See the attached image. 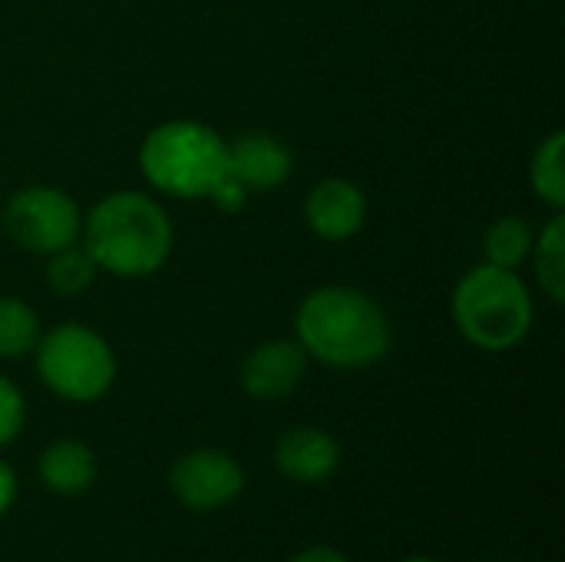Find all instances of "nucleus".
<instances>
[{"label":"nucleus","mask_w":565,"mask_h":562,"mask_svg":"<svg viewBox=\"0 0 565 562\" xmlns=\"http://www.w3.org/2000/svg\"><path fill=\"white\" fill-rule=\"evenodd\" d=\"M0 229L33 255H53L79 242L83 215L79 205L53 185H23L0 209Z\"/></svg>","instance_id":"423d86ee"},{"label":"nucleus","mask_w":565,"mask_h":562,"mask_svg":"<svg viewBox=\"0 0 565 562\" xmlns=\"http://www.w3.org/2000/svg\"><path fill=\"white\" fill-rule=\"evenodd\" d=\"M40 477L56 494H83L96 480V454L79 441H56L40 457Z\"/></svg>","instance_id":"f8f14e48"},{"label":"nucleus","mask_w":565,"mask_h":562,"mask_svg":"<svg viewBox=\"0 0 565 562\" xmlns=\"http://www.w3.org/2000/svg\"><path fill=\"white\" fill-rule=\"evenodd\" d=\"M533 238H536V235H533V225H530L526 219H520V215H503V219H497V222L487 229L483 255H487L490 265L516 272V268L530 258Z\"/></svg>","instance_id":"ddd939ff"},{"label":"nucleus","mask_w":565,"mask_h":562,"mask_svg":"<svg viewBox=\"0 0 565 562\" xmlns=\"http://www.w3.org/2000/svg\"><path fill=\"white\" fill-rule=\"evenodd\" d=\"M40 341L36 311L10 295H0V358H23Z\"/></svg>","instance_id":"dca6fc26"},{"label":"nucleus","mask_w":565,"mask_h":562,"mask_svg":"<svg viewBox=\"0 0 565 562\" xmlns=\"http://www.w3.org/2000/svg\"><path fill=\"white\" fill-rule=\"evenodd\" d=\"M83 248L99 272L116 278H146L172 255V219L142 192H113L93 205L83 222Z\"/></svg>","instance_id":"f03ea898"},{"label":"nucleus","mask_w":565,"mask_h":562,"mask_svg":"<svg viewBox=\"0 0 565 562\" xmlns=\"http://www.w3.org/2000/svg\"><path fill=\"white\" fill-rule=\"evenodd\" d=\"M46 285L56 291V295H83L93 282H96V262L93 255L83 248V245H66L53 255H46Z\"/></svg>","instance_id":"f3484780"},{"label":"nucleus","mask_w":565,"mask_h":562,"mask_svg":"<svg viewBox=\"0 0 565 562\" xmlns=\"http://www.w3.org/2000/svg\"><path fill=\"white\" fill-rule=\"evenodd\" d=\"M291 562H348L338 550H328V547H315V550H305L301 556H295Z\"/></svg>","instance_id":"412c9836"},{"label":"nucleus","mask_w":565,"mask_h":562,"mask_svg":"<svg viewBox=\"0 0 565 562\" xmlns=\"http://www.w3.org/2000/svg\"><path fill=\"white\" fill-rule=\"evenodd\" d=\"M450 315L473 348L500 354L513 351L530 335L533 298L516 272L483 262L457 282Z\"/></svg>","instance_id":"20e7f679"},{"label":"nucleus","mask_w":565,"mask_h":562,"mask_svg":"<svg viewBox=\"0 0 565 562\" xmlns=\"http://www.w3.org/2000/svg\"><path fill=\"white\" fill-rule=\"evenodd\" d=\"M530 255L536 262V278L543 295H550V301L559 305L565 298V219L559 212L550 219L540 238H533Z\"/></svg>","instance_id":"4468645a"},{"label":"nucleus","mask_w":565,"mask_h":562,"mask_svg":"<svg viewBox=\"0 0 565 562\" xmlns=\"http://www.w3.org/2000/svg\"><path fill=\"white\" fill-rule=\"evenodd\" d=\"M23 427V397L17 391V384H10L0 374V447L10 444Z\"/></svg>","instance_id":"a211bd4d"},{"label":"nucleus","mask_w":565,"mask_h":562,"mask_svg":"<svg viewBox=\"0 0 565 562\" xmlns=\"http://www.w3.org/2000/svg\"><path fill=\"white\" fill-rule=\"evenodd\" d=\"M563 146L565 136L563 129L550 132L536 152H533V162H530V182H533V192L553 205L556 212L565 205V162H563Z\"/></svg>","instance_id":"2eb2a0df"},{"label":"nucleus","mask_w":565,"mask_h":562,"mask_svg":"<svg viewBox=\"0 0 565 562\" xmlns=\"http://www.w3.org/2000/svg\"><path fill=\"white\" fill-rule=\"evenodd\" d=\"M275 464L285 477L298 484H318L331 477L341 464V447L331 434L318 427H295L275 447Z\"/></svg>","instance_id":"9b49d317"},{"label":"nucleus","mask_w":565,"mask_h":562,"mask_svg":"<svg viewBox=\"0 0 565 562\" xmlns=\"http://www.w3.org/2000/svg\"><path fill=\"white\" fill-rule=\"evenodd\" d=\"M308 371V354L298 341H262L242 364V388L255 401H285Z\"/></svg>","instance_id":"6e6552de"},{"label":"nucleus","mask_w":565,"mask_h":562,"mask_svg":"<svg viewBox=\"0 0 565 562\" xmlns=\"http://www.w3.org/2000/svg\"><path fill=\"white\" fill-rule=\"evenodd\" d=\"M407 562H434V560H407Z\"/></svg>","instance_id":"4be33fe9"},{"label":"nucleus","mask_w":565,"mask_h":562,"mask_svg":"<svg viewBox=\"0 0 565 562\" xmlns=\"http://www.w3.org/2000/svg\"><path fill=\"white\" fill-rule=\"evenodd\" d=\"M248 189L235 179V176H225L212 192H209V202L218 209V212H225V215H235V212H242L245 209V202H248Z\"/></svg>","instance_id":"6ab92c4d"},{"label":"nucleus","mask_w":565,"mask_h":562,"mask_svg":"<svg viewBox=\"0 0 565 562\" xmlns=\"http://www.w3.org/2000/svg\"><path fill=\"white\" fill-rule=\"evenodd\" d=\"M169 484L185 507L218 510L242 494L245 474L238 460H232L222 450H189L172 464Z\"/></svg>","instance_id":"0eeeda50"},{"label":"nucleus","mask_w":565,"mask_h":562,"mask_svg":"<svg viewBox=\"0 0 565 562\" xmlns=\"http://www.w3.org/2000/svg\"><path fill=\"white\" fill-rule=\"evenodd\" d=\"M291 152L268 132H245L228 142V176L248 192H275L291 179Z\"/></svg>","instance_id":"9d476101"},{"label":"nucleus","mask_w":565,"mask_h":562,"mask_svg":"<svg viewBox=\"0 0 565 562\" xmlns=\"http://www.w3.org/2000/svg\"><path fill=\"white\" fill-rule=\"evenodd\" d=\"M13 497H17V477L7 464H0V513L13 503Z\"/></svg>","instance_id":"aec40b11"},{"label":"nucleus","mask_w":565,"mask_h":562,"mask_svg":"<svg viewBox=\"0 0 565 562\" xmlns=\"http://www.w3.org/2000/svg\"><path fill=\"white\" fill-rule=\"evenodd\" d=\"M364 219H367V199L348 179H324L308 192L305 222L324 242H344L358 235L364 229Z\"/></svg>","instance_id":"1a4fd4ad"},{"label":"nucleus","mask_w":565,"mask_h":562,"mask_svg":"<svg viewBox=\"0 0 565 562\" xmlns=\"http://www.w3.org/2000/svg\"><path fill=\"white\" fill-rule=\"evenodd\" d=\"M139 169L152 189L172 199H209L228 176V142L205 123L169 119L146 132Z\"/></svg>","instance_id":"7ed1b4c3"},{"label":"nucleus","mask_w":565,"mask_h":562,"mask_svg":"<svg viewBox=\"0 0 565 562\" xmlns=\"http://www.w3.org/2000/svg\"><path fill=\"white\" fill-rule=\"evenodd\" d=\"M298 344L328 368H367L391 348V321L377 301L348 285L311 291L295 315Z\"/></svg>","instance_id":"f257e3e1"},{"label":"nucleus","mask_w":565,"mask_h":562,"mask_svg":"<svg viewBox=\"0 0 565 562\" xmlns=\"http://www.w3.org/2000/svg\"><path fill=\"white\" fill-rule=\"evenodd\" d=\"M36 371L66 401H96L116 381V354L93 328L56 325L36 341Z\"/></svg>","instance_id":"39448f33"}]
</instances>
